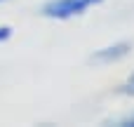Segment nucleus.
Returning a JSON list of instances; mask_svg holds the SVG:
<instances>
[{
	"label": "nucleus",
	"mask_w": 134,
	"mask_h": 127,
	"mask_svg": "<svg viewBox=\"0 0 134 127\" xmlns=\"http://www.w3.org/2000/svg\"><path fill=\"white\" fill-rule=\"evenodd\" d=\"M104 0H52L42 7V14L49 19H68L75 14H82L92 5H99Z\"/></svg>",
	"instance_id": "f257e3e1"
},
{
	"label": "nucleus",
	"mask_w": 134,
	"mask_h": 127,
	"mask_svg": "<svg viewBox=\"0 0 134 127\" xmlns=\"http://www.w3.org/2000/svg\"><path fill=\"white\" fill-rule=\"evenodd\" d=\"M127 52H130V45H127V42H118V45H111V47H104V49L94 52V54H92V61H94V64L118 61V59H122Z\"/></svg>",
	"instance_id": "f03ea898"
},
{
	"label": "nucleus",
	"mask_w": 134,
	"mask_h": 127,
	"mask_svg": "<svg viewBox=\"0 0 134 127\" xmlns=\"http://www.w3.org/2000/svg\"><path fill=\"white\" fill-rule=\"evenodd\" d=\"M122 92H125V94H134V73L130 75V80L125 82V87H122Z\"/></svg>",
	"instance_id": "7ed1b4c3"
},
{
	"label": "nucleus",
	"mask_w": 134,
	"mask_h": 127,
	"mask_svg": "<svg viewBox=\"0 0 134 127\" xmlns=\"http://www.w3.org/2000/svg\"><path fill=\"white\" fill-rule=\"evenodd\" d=\"M9 33H12V28H9V26H0V42H2V40H7V38H9Z\"/></svg>",
	"instance_id": "20e7f679"
},
{
	"label": "nucleus",
	"mask_w": 134,
	"mask_h": 127,
	"mask_svg": "<svg viewBox=\"0 0 134 127\" xmlns=\"http://www.w3.org/2000/svg\"><path fill=\"white\" fill-rule=\"evenodd\" d=\"M118 125H120V127H134V115H130V118H125V120H120Z\"/></svg>",
	"instance_id": "39448f33"
},
{
	"label": "nucleus",
	"mask_w": 134,
	"mask_h": 127,
	"mask_svg": "<svg viewBox=\"0 0 134 127\" xmlns=\"http://www.w3.org/2000/svg\"><path fill=\"white\" fill-rule=\"evenodd\" d=\"M0 2H2V0H0Z\"/></svg>",
	"instance_id": "423d86ee"
}]
</instances>
